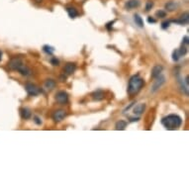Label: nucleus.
I'll use <instances>...</instances> for the list:
<instances>
[{"mask_svg":"<svg viewBox=\"0 0 189 189\" xmlns=\"http://www.w3.org/2000/svg\"><path fill=\"white\" fill-rule=\"evenodd\" d=\"M161 124L166 130L173 131V130L178 129L179 127L182 125V119H181V117H179L178 115L170 114V115L162 118Z\"/></svg>","mask_w":189,"mask_h":189,"instance_id":"f257e3e1","label":"nucleus"},{"mask_svg":"<svg viewBox=\"0 0 189 189\" xmlns=\"http://www.w3.org/2000/svg\"><path fill=\"white\" fill-rule=\"evenodd\" d=\"M145 85V81L139 74L133 75L129 80L128 84V93L129 95L133 96L135 94H137L138 92L143 88V86Z\"/></svg>","mask_w":189,"mask_h":189,"instance_id":"f03ea898","label":"nucleus"},{"mask_svg":"<svg viewBox=\"0 0 189 189\" xmlns=\"http://www.w3.org/2000/svg\"><path fill=\"white\" fill-rule=\"evenodd\" d=\"M9 68L13 70L19 71L22 75H24V76H29L32 74L31 69L28 67H26L23 63V60H22L20 58H13L9 61Z\"/></svg>","mask_w":189,"mask_h":189,"instance_id":"7ed1b4c3","label":"nucleus"},{"mask_svg":"<svg viewBox=\"0 0 189 189\" xmlns=\"http://www.w3.org/2000/svg\"><path fill=\"white\" fill-rule=\"evenodd\" d=\"M25 89L30 96H37L42 93V89H40L37 85H35L32 82H27L25 84Z\"/></svg>","mask_w":189,"mask_h":189,"instance_id":"20e7f679","label":"nucleus"},{"mask_svg":"<svg viewBox=\"0 0 189 189\" xmlns=\"http://www.w3.org/2000/svg\"><path fill=\"white\" fill-rule=\"evenodd\" d=\"M56 100L59 104L65 105L68 102V94L65 91H59L56 94Z\"/></svg>","mask_w":189,"mask_h":189,"instance_id":"39448f33","label":"nucleus"},{"mask_svg":"<svg viewBox=\"0 0 189 189\" xmlns=\"http://www.w3.org/2000/svg\"><path fill=\"white\" fill-rule=\"evenodd\" d=\"M164 82H165V77L164 76L159 75L157 77H156L155 83H153V85L152 87V92H156L162 85L164 84Z\"/></svg>","mask_w":189,"mask_h":189,"instance_id":"423d86ee","label":"nucleus"},{"mask_svg":"<svg viewBox=\"0 0 189 189\" xmlns=\"http://www.w3.org/2000/svg\"><path fill=\"white\" fill-rule=\"evenodd\" d=\"M187 52V49L185 47H181L180 49H177V50H175L173 52H172V60L174 61H178L180 59L182 58V56L185 55Z\"/></svg>","mask_w":189,"mask_h":189,"instance_id":"0eeeda50","label":"nucleus"},{"mask_svg":"<svg viewBox=\"0 0 189 189\" xmlns=\"http://www.w3.org/2000/svg\"><path fill=\"white\" fill-rule=\"evenodd\" d=\"M65 116H67V112L63 109H60V110H56V111L52 114V119L55 120V122H60L64 119Z\"/></svg>","mask_w":189,"mask_h":189,"instance_id":"6e6552de","label":"nucleus"},{"mask_svg":"<svg viewBox=\"0 0 189 189\" xmlns=\"http://www.w3.org/2000/svg\"><path fill=\"white\" fill-rule=\"evenodd\" d=\"M188 20H189V15L188 13L185 12L179 17L177 20H171V22H173L175 24H179V25H187L188 24Z\"/></svg>","mask_w":189,"mask_h":189,"instance_id":"1a4fd4ad","label":"nucleus"},{"mask_svg":"<svg viewBox=\"0 0 189 189\" xmlns=\"http://www.w3.org/2000/svg\"><path fill=\"white\" fill-rule=\"evenodd\" d=\"M141 2L139 0H128L125 4V7L126 9L128 10H132V9H135V8H138L140 6Z\"/></svg>","mask_w":189,"mask_h":189,"instance_id":"9d476101","label":"nucleus"},{"mask_svg":"<svg viewBox=\"0 0 189 189\" xmlns=\"http://www.w3.org/2000/svg\"><path fill=\"white\" fill-rule=\"evenodd\" d=\"M75 69H76V64H74V63H68L67 64L64 65V72L67 73V74H72L74 71H75Z\"/></svg>","mask_w":189,"mask_h":189,"instance_id":"9b49d317","label":"nucleus"},{"mask_svg":"<svg viewBox=\"0 0 189 189\" xmlns=\"http://www.w3.org/2000/svg\"><path fill=\"white\" fill-rule=\"evenodd\" d=\"M91 96H92V99H93L94 101H101V100L104 99L105 93H104L103 90H96L91 94Z\"/></svg>","mask_w":189,"mask_h":189,"instance_id":"f8f14e48","label":"nucleus"},{"mask_svg":"<svg viewBox=\"0 0 189 189\" xmlns=\"http://www.w3.org/2000/svg\"><path fill=\"white\" fill-rule=\"evenodd\" d=\"M162 70H164V68H162V65L160 64H156L155 67L152 68V78H156L159 75H160V73L162 72Z\"/></svg>","mask_w":189,"mask_h":189,"instance_id":"ddd939ff","label":"nucleus"},{"mask_svg":"<svg viewBox=\"0 0 189 189\" xmlns=\"http://www.w3.org/2000/svg\"><path fill=\"white\" fill-rule=\"evenodd\" d=\"M179 6V4L177 2H175V1H169L165 4V10L166 11H168V12H172V11H175L178 8Z\"/></svg>","mask_w":189,"mask_h":189,"instance_id":"4468645a","label":"nucleus"},{"mask_svg":"<svg viewBox=\"0 0 189 189\" xmlns=\"http://www.w3.org/2000/svg\"><path fill=\"white\" fill-rule=\"evenodd\" d=\"M145 109H146V104L145 103L138 104L137 106H135V108H134V114L137 116L142 115V114L145 112Z\"/></svg>","mask_w":189,"mask_h":189,"instance_id":"2eb2a0df","label":"nucleus"},{"mask_svg":"<svg viewBox=\"0 0 189 189\" xmlns=\"http://www.w3.org/2000/svg\"><path fill=\"white\" fill-rule=\"evenodd\" d=\"M20 115L24 120H27V119H30L31 118V116H32V113H31V111L28 108H22L20 110Z\"/></svg>","mask_w":189,"mask_h":189,"instance_id":"dca6fc26","label":"nucleus"},{"mask_svg":"<svg viewBox=\"0 0 189 189\" xmlns=\"http://www.w3.org/2000/svg\"><path fill=\"white\" fill-rule=\"evenodd\" d=\"M67 12H68V16L72 19L76 18L78 16V11L74 7H67Z\"/></svg>","mask_w":189,"mask_h":189,"instance_id":"f3484780","label":"nucleus"},{"mask_svg":"<svg viewBox=\"0 0 189 189\" xmlns=\"http://www.w3.org/2000/svg\"><path fill=\"white\" fill-rule=\"evenodd\" d=\"M126 127H127V122L124 121V120H120V121H118L116 123L115 129L117 131H124L126 129Z\"/></svg>","mask_w":189,"mask_h":189,"instance_id":"a211bd4d","label":"nucleus"},{"mask_svg":"<svg viewBox=\"0 0 189 189\" xmlns=\"http://www.w3.org/2000/svg\"><path fill=\"white\" fill-rule=\"evenodd\" d=\"M56 85V83L54 79H47L45 81V88H47L48 90H52L54 89Z\"/></svg>","mask_w":189,"mask_h":189,"instance_id":"6ab92c4d","label":"nucleus"},{"mask_svg":"<svg viewBox=\"0 0 189 189\" xmlns=\"http://www.w3.org/2000/svg\"><path fill=\"white\" fill-rule=\"evenodd\" d=\"M134 21L136 25H138L140 28H143L144 27V21L142 19V17H140L139 14H135L134 15Z\"/></svg>","mask_w":189,"mask_h":189,"instance_id":"aec40b11","label":"nucleus"},{"mask_svg":"<svg viewBox=\"0 0 189 189\" xmlns=\"http://www.w3.org/2000/svg\"><path fill=\"white\" fill-rule=\"evenodd\" d=\"M43 51L48 55H52L54 54V52H55V49L52 47L49 46V45H45L43 47Z\"/></svg>","mask_w":189,"mask_h":189,"instance_id":"412c9836","label":"nucleus"},{"mask_svg":"<svg viewBox=\"0 0 189 189\" xmlns=\"http://www.w3.org/2000/svg\"><path fill=\"white\" fill-rule=\"evenodd\" d=\"M156 16L159 18H164V17H166V12L164 10H159L156 12Z\"/></svg>","mask_w":189,"mask_h":189,"instance_id":"4be33fe9","label":"nucleus"},{"mask_svg":"<svg viewBox=\"0 0 189 189\" xmlns=\"http://www.w3.org/2000/svg\"><path fill=\"white\" fill-rule=\"evenodd\" d=\"M170 23H171V20L162 22V23H161V29L166 30V29H168V28L169 27V26H170Z\"/></svg>","mask_w":189,"mask_h":189,"instance_id":"5701e85b","label":"nucleus"},{"mask_svg":"<svg viewBox=\"0 0 189 189\" xmlns=\"http://www.w3.org/2000/svg\"><path fill=\"white\" fill-rule=\"evenodd\" d=\"M153 6V2L152 1H148L146 4V11H149Z\"/></svg>","mask_w":189,"mask_h":189,"instance_id":"b1692460","label":"nucleus"},{"mask_svg":"<svg viewBox=\"0 0 189 189\" xmlns=\"http://www.w3.org/2000/svg\"><path fill=\"white\" fill-rule=\"evenodd\" d=\"M51 64L52 65H59L60 64V60L56 59V58H52L51 59Z\"/></svg>","mask_w":189,"mask_h":189,"instance_id":"393cba45","label":"nucleus"},{"mask_svg":"<svg viewBox=\"0 0 189 189\" xmlns=\"http://www.w3.org/2000/svg\"><path fill=\"white\" fill-rule=\"evenodd\" d=\"M34 122L38 125H41L42 124V119L41 118H39L38 116H34Z\"/></svg>","mask_w":189,"mask_h":189,"instance_id":"a878e982","label":"nucleus"},{"mask_svg":"<svg viewBox=\"0 0 189 189\" xmlns=\"http://www.w3.org/2000/svg\"><path fill=\"white\" fill-rule=\"evenodd\" d=\"M148 23L155 24V23H156V20L155 18H152V17H148Z\"/></svg>","mask_w":189,"mask_h":189,"instance_id":"bb28decb","label":"nucleus"},{"mask_svg":"<svg viewBox=\"0 0 189 189\" xmlns=\"http://www.w3.org/2000/svg\"><path fill=\"white\" fill-rule=\"evenodd\" d=\"M113 24H114V21H112V22H109V23H107V25H106V28H107V30H111L112 29V26H113Z\"/></svg>","mask_w":189,"mask_h":189,"instance_id":"cd10ccee","label":"nucleus"},{"mask_svg":"<svg viewBox=\"0 0 189 189\" xmlns=\"http://www.w3.org/2000/svg\"><path fill=\"white\" fill-rule=\"evenodd\" d=\"M129 120L131 122H137V121L140 120V118L139 117H129Z\"/></svg>","mask_w":189,"mask_h":189,"instance_id":"c85d7f7f","label":"nucleus"},{"mask_svg":"<svg viewBox=\"0 0 189 189\" xmlns=\"http://www.w3.org/2000/svg\"><path fill=\"white\" fill-rule=\"evenodd\" d=\"M184 45H188L189 44V38H188V36H185L183 38V42H182Z\"/></svg>","mask_w":189,"mask_h":189,"instance_id":"c756f323","label":"nucleus"},{"mask_svg":"<svg viewBox=\"0 0 189 189\" xmlns=\"http://www.w3.org/2000/svg\"><path fill=\"white\" fill-rule=\"evenodd\" d=\"M35 2H37V3H41V2H43V0H34Z\"/></svg>","mask_w":189,"mask_h":189,"instance_id":"7c9ffc66","label":"nucleus"},{"mask_svg":"<svg viewBox=\"0 0 189 189\" xmlns=\"http://www.w3.org/2000/svg\"><path fill=\"white\" fill-rule=\"evenodd\" d=\"M1 58H2V52L0 51V60H1Z\"/></svg>","mask_w":189,"mask_h":189,"instance_id":"2f4dec72","label":"nucleus"}]
</instances>
